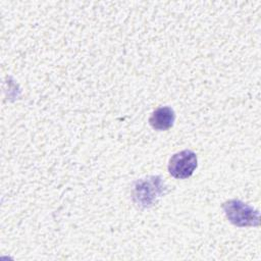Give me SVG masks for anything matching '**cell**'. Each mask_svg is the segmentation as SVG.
<instances>
[{
    "instance_id": "cell-3",
    "label": "cell",
    "mask_w": 261,
    "mask_h": 261,
    "mask_svg": "<svg viewBox=\"0 0 261 261\" xmlns=\"http://www.w3.org/2000/svg\"><path fill=\"white\" fill-rule=\"evenodd\" d=\"M198 166L197 154L189 149L173 154L168 161V172L177 179H186L192 176Z\"/></svg>"
},
{
    "instance_id": "cell-1",
    "label": "cell",
    "mask_w": 261,
    "mask_h": 261,
    "mask_svg": "<svg viewBox=\"0 0 261 261\" xmlns=\"http://www.w3.org/2000/svg\"><path fill=\"white\" fill-rule=\"evenodd\" d=\"M165 188V184L159 175L138 179L132 191L133 202L139 208H150L164 194Z\"/></svg>"
},
{
    "instance_id": "cell-4",
    "label": "cell",
    "mask_w": 261,
    "mask_h": 261,
    "mask_svg": "<svg viewBox=\"0 0 261 261\" xmlns=\"http://www.w3.org/2000/svg\"><path fill=\"white\" fill-rule=\"evenodd\" d=\"M175 120V112L169 106L156 108L149 117L150 125L159 132L167 130L172 127Z\"/></svg>"
},
{
    "instance_id": "cell-2",
    "label": "cell",
    "mask_w": 261,
    "mask_h": 261,
    "mask_svg": "<svg viewBox=\"0 0 261 261\" xmlns=\"http://www.w3.org/2000/svg\"><path fill=\"white\" fill-rule=\"evenodd\" d=\"M221 208L228 221L238 227L260 225L259 211L241 200L230 199L225 201Z\"/></svg>"
}]
</instances>
